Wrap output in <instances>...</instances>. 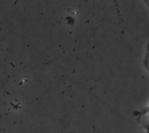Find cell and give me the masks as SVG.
Here are the masks:
<instances>
[{
  "instance_id": "6da1fadb",
  "label": "cell",
  "mask_w": 149,
  "mask_h": 133,
  "mask_svg": "<svg viewBox=\"0 0 149 133\" xmlns=\"http://www.w3.org/2000/svg\"><path fill=\"white\" fill-rule=\"evenodd\" d=\"M145 131H146V133H149V123L147 125H146Z\"/></svg>"
},
{
  "instance_id": "7a4b0ae2",
  "label": "cell",
  "mask_w": 149,
  "mask_h": 133,
  "mask_svg": "<svg viewBox=\"0 0 149 133\" xmlns=\"http://www.w3.org/2000/svg\"><path fill=\"white\" fill-rule=\"evenodd\" d=\"M148 113H149V106L148 107Z\"/></svg>"
}]
</instances>
